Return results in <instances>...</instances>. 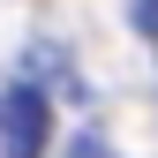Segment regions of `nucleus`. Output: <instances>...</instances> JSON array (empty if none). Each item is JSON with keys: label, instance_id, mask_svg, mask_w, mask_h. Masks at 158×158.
I'll return each instance as SVG.
<instances>
[{"label": "nucleus", "instance_id": "obj_1", "mask_svg": "<svg viewBox=\"0 0 158 158\" xmlns=\"http://www.w3.org/2000/svg\"><path fill=\"white\" fill-rule=\"evenodd\" d=\"M45 135H53V113L38 90L0 98V158H45Z\"/></svg>", "mask_w": 158, "mask_h": 158}]
</instances>
